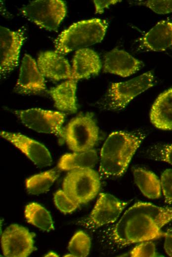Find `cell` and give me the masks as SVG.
Instances as JSON below:
<instances>
[{
  "mask_svg": "<svg viewBox=\"0 0 172 257\" xmlns=\"http://www.w3.org/2000/svg\"><path fill=\"white\" fill-rule=\"evenodd\" d=\"M172 220V207L138 202L123 214L113 230V238L122 245L156 239L163 235L162 227Z\"/></svg>",
  "mask_w": 172,
  "mask_h": 257,
  "instance_id": "obj_1",
  "label": "cell"
},
{
  "mask_svg": "<svg viewBox=\"0 0 172 257\" xmlns=\"http://www.w3.org/2000/svg\"><path fill=\"white\" fill-rule=\"evenodd\" d=\"M144 138L145 134L141 132L111 133L100 151V174L105 177L122 175Z\"/></svg>",
  "mask_w": 172,
  "mask_h": 257,
  "instance_id": "obj_2",
  "label": "cell"
},
{
  "mask_svg": "<svg viewBox=\"0 0 172 257\" xmlns=\"http://www.w3.org/2000/svg\"><path fill=\"white\" fill-rule=\"evenodd\" d=\"M108 27L105 20L92 18L79 21L62 32L54 41L55 51L65 55L100 42Z\"/></svg>",
  "mask_w": 172,
  "mask_h": 257,
  "instance_id": "obj_3",
  "label": "cell"
},
{
  "mask_svg": "<svg viewBox=\"0 0 172 257\" xmlns=\"http://www.w3.org/2000/svg\"><path fill=\"white\" fill-rule=\"evenodd\" d=\"M154 76L150 71L129 81L113 83L105 97L106 107L117 111L124 108L134 97L154 85Z\"/></svg>",
  "mask_w": 172,
  "mask_h": 257,
  "instance_id": "obj_4",
  "label": "cell"
},
{
  "mask_svg": "<svg viewBox=\"0 0 172 257\" xmlns=\"http://www.w3.org/2000/svg\"><path fill=\"white\" fill-rule=\"evenodd\" d=\"M100 187L98 173L92 169L70 171L64 178L63 190L80 205L93 199Z\"/></svg>",
  "mask_w": 172,
  "mask_h": 257,
  "instance_id": "obj_5",
  "label": "cell"
},
{
  "mask_svg": "<svg viewBox=\"0 0 172 257\" xmlns=\"http://www.w3.org/2000/svg\"><path fill=\"white\" fill-rule=\"evenodd\" d=\"M21 12L29 20L49 31H56L66 14L61 0H36L23 6Z\"/></svg>",
  "mask_w": 172,
  "mask_h": 257,
  "instance_id": "obj_6",
  "label": "cell"
},
{
  "mask_svg": "<svg viewBox=\"0 0 172 257\" xmlns=\"http://www.w3.org/2000/svg\"><path fill=\"white\" fill-rule=\"evenodd\" d=\"M64 133L66 143L74 152L91 149L99 136L98 128L90 113L81 115L71 120Z\"/></svg>",
  "mask_w": 172,
  "mask_h": 257,
  "instance_id": "obj_7",
  "label": "cell"
},
{
  "mask_svg": "<svg viewBox=\"0 0 172 257\" xmlns=\"http://www.w3.org/2000/svg\"><path fill=\"white\" fill-rule=\"evenodd\" d=\"M14 114L26 127L31 129L64 137L62 125L65 115L63 113L34 108L15 111Z\"/></svg>",
  "mask_w": 172,
  "mask_h": 257,
  "instance_id": "obj_8",
  "label": "cell"
},
{
  "mask_svg": "<svg viewBox=\"0 0 172 257\" xmlns=\"http://www.w3.org/2000/svg\"><path fill=\"white\" fill-rule=\"evenodd\" d=\"M127 205L112 195L101 193L89 215L78 223L86 228L96 229L114 222Z\"/></svg>",
  "mask_w": 172,
  "mask_h": 257,
  "instance_id": "obj_9",
  "label": "cell"
},
{
  "mask_svg": "<svg viewBox=\"0 0 172 257\" xmlns=\"http://www.w3.org/2000/svg\"><path fill=\"white\" fill-rule=\"evenodd\" d=\"M35 235L24 226L13 224L8 226L1 237L3 255L7 257H26L36 250Z\"/></svg>",
  "mask_w": 172,
  "mask_h": 257,
  "instance_id": "obj_10",
  "label": "cell"
},
{
  "mask_svg": "<svg viewBox=\"0 0 172 257\" xmlns=\"http://www.w3.org/2000/svg\"><path fill=\"white\" fill-rule=\"evenodd\" d=\"M25 40L21 29L12 31L0 27V71L4 76L11 72L18 65L21 47Z\"/></svg>",
  "mask_w": 172,
  "mask_h": 257,
  "instance_id": "obj_11",
  "label": "cell"
},
{
  "mask_svg": "<svg viewBox=\"0 0 172 257\" xmlns=\"http://www.w3.org/2000/svg\"><path fill=\"white\" fill-rule=\"evenodd\" d=\"M45 89L44 77L39 70L37 63L31 56L25 54L14 87L15 91L21 94H37Z\"/></svg>",
  "mask_w": 172,
  "mask_h": 257,
  "instance_id": "obj_12",
  "label": "cell"
},
{
  "mask_svg": "<svg viewBox=\"0 0 172 257\" xmlns=\"http://www.w3.org/2000/svg\"><path fill=\"white\" fill-rule=\"evenodd\" d=\"M0 136L23 153L39 167L49 166L52 158L49 151L42 144L19 133L0 131Z\"/></svg>",
  "mask_w": 172,
  "mask_h": 257,
  "instance_id": "obj_13",
  "label": "cell"
},
{
  "mask_svg": "<svg viewBox=\"0 0 172 257\" xmlns=\"http://www.w3.org/2000/svg\"><path fill=\"white\" fill-rule=\"evenodd\" d=\"M143 63L124 50L114 48L104 56V72L123 77L129 76L138 71Z\"/></svg>",
  "mask_w": 172,
  "mask_h": 257,
  "instance_id": "obj_14",
  "label": "cell"
},
{
  "mask_svg": "<svg viewBox=\"0 0 172 257\" xmlns=\"http://www.w3.org/2000/svg\"><path fill=\"white\" fill-rule=\"evenodd\" d=\"M37 65L44 77L55 81L70 79L72 69L67 60L55 51L41 52Z\"/></svg>",
  "mask_w": 172,
  "mask_h": 257,
  "instance_id": "obj_15",
  "label": "cell"
},
{
  "mask_svg": "<svg viewBox=\"0 0 172 257\" xmlns=\"http://www.w3.org/2000/svg\"><path fill=\"white\" fill-rule=\"evenodd\" d=\"M172 46V21L157 23L140 40V46L153 51H161Z\"/></svg>",
  "mask_w": 172,
  "mask_h": 257,
  "instance_id": "obj_16",
  "label": "cell"
},
{
  "mask_svg": "<svg viewBox=\"0 0 172 257\" xmlns=\"http://www.w3.org/2000/svg\"><path fill=\"white\" fill-rule=\"evenodd\" d=\"M101 68L99 57L94 50L88 48L79 49L73 58L70 79L77 81L97 75Z\"/></svg>",
  "mask_w": 172,
  "mask_h": 257,
  "instance_id": "obj_17",
  "label": "cell"
},
{
  "mask_svg": "<svg viewBox=\"0 0 172 257\" xmlns=\"http://www.w3.org/2000/svg\"><path fill=\"white\" fill-rule=\"evenodd\" d=\"M150 118L156 128L172 130V87L157 98L152 106Z\"/></svg>",
  "mask_w": 172,
  "mask_h": 257,
  "instance_id": "obj_18",
  "label": "cell"
},
{
  "mask_svg": "<svg viewBox=\"0 0 172 257\" xmlns=\"http://www.w3.org/2000/svg\"><path fill=\"white\" fill-rule=\"evenodd\" d=\"M77 81L69 79L48 91L57 109L67 113H72L77 111Z\"/></svg>",
  "mask_w": 172,
  "mask_h": 257,
  "instance_id": "obj_19",
  "label": "cell"
},
{
  "mask_svg": "<svg viewBox=\"0 0 172 257\" xmlns=\"http://www.w3.org/2000/svg\"><path fill=\"white\" fill-rule=\"evenodd\" d=\"M98 159L96 151L93 149L82 152H74L63 155L58 163L62 171L92 169Z\"/></svg>",
  "mask_w": 172,
  "mask_h": 257,
  "instance_id": "obj_20",
  "label": "cell"
},
{
  "mask_svg": "<svg viewBox=\"0 0 172 257\" xmlns=\"http://www.w3.org/2000/svg\"><path fill=\"white\" fill-rule=\"evenodd\" d=\"M134 179L142 194L149 199H158L161 196L160 180L152 172L141 168L133 171Z\"/></svg>",
  "mask_w": 172,
  "mask_h": 257,
  "instance_id": "obj_21",
  "label": "cell"
},
{
  "mask_svg": "<svg viewBox=\"0 0 172 257\" xmlns=\"http://www.w3.org/2000/svg\"><path fill=\"white\" fill-rule=\"evenodd\" d=\"M24 214L28 223L47 232L54 230L50 213L40 204L35 202L28 204L25 207Z\"/></svg>",
  "mask_w": 172,
  "mask_h": 257,
  "instance_id": "obj_22",
  "label": "cell"
},
{
  "mask_svg": "<svg viewBox=\"0 0 172 257\" xmlns=\"http://www.w3.org/2000/svg\"><path fill=\"white\" fill-rule=\"evenodd\" d=\"M59 174V170L54 169L32 175L26 180V189L33 195L45 193L49 190Z\"/></svg>",
  "mask_w": 172,
  "mask_h": 257,
  "instance_id": "obj_23",
  "label": "cell"
},
{
  "mask_svg": "<svg viewBox=\"0 0 172 257\" xmlns=\"http://www.w3.org/2000/svg\"><path fill=\"white\" fill-rule=\"evenodd\" d=\"M90 246L88 236L83 231H79L71 238L68 248L73 257H85L89 254Z\"/></svg>",
  "mask_w": 172,
  "mask_h": 257,
  "instance_id": "obj_24",
  "label": "cell"
},
{
  "mask_svg": "<svg viewBox=\"0 0 172 257\" xmlns=\"http://www.w3.org/2000/svg\"><path fill=\"white\" fill-rule=\"evenodd\" d=\"M54 202L57 209L65 214L73 212L80 206L79 203L68 196L63 190H59L55 193Z\"/></svg>",
  "mask_w": 172,
  "mask_h": 257,
  "instance_id": "obj_25",
  "label": "cell"
},
{
  "mask_svg": "<svg viewBox=\"0 0 172 257\" xmlns=\"http://www.w3.org/2000/svg\"><path fill=\"white\" fill-rule=\"evenodd\" d=\"M129 255L132 257H156L155 244L149 240L141 242L131 250Z\"/></svg>",
  "mask_w": 172,
  "mask_h": 257,
  "instance_id": "obj_26",
  "label": "cell"
},
{
  "mask_svg": "<svg viewBox=\"0 0 172 257\" xmlns=\"http://www.w3.org/2000/svg\"><path fill=\"white\" fill-rule=\"evenodd\" d=\"M161 186L165 202L172 203V169L165 170L161 175Z\"/></svg>",
  "mask_w": 172,
  "mask_h": 257,
  "instance_id": "obj_27",
  "label": "cell"
},
{
  "mask_svg": "<svg viewBox=\"0 0 172 257\" xmlns=\"http://www.w3.org/2000/svg\"><path fill=\"white\" fill-rule=\"evenodd\" d=\"M140 4L146 5L156 13L160 14L172 12V0H146Z\"/></svg>",
  "mask_w": 172,
  "mask_h": 257,
  "instance_id": "obj_28",
  "label": "cell"
},
{
  "mask_svg": "<svg viewBox=\"0 0 172 257\" xmlns=\"http://www.w3.org/2000/svg\"><path fill=\"white\" fill-rule=\"evenodd\" d=\"M157 159L172 166V144L165 145L159 148Z\"/></svg>",
  "mask_w": 172,
  "mask_h": 257,
  "instance_id": "obj_29",
  "label": "cell"
},
{
  "mask_svg": "<svg viewBox=\"0 0 172 257\" xmlns=\"http://www.w3.org/2000/svg\"><path fill=\"white\" fill-rule=\"evenodd\" d=\"M121 1V0H93L95 5V12L101 14L104 12L105 8H108L109 6L115 4V3Z\"/></svg>",
  "mask_w": 172,
  "mask_h": 257,
  "instance_id": "obj_30",
  "label": "cell"
},
{
  "mask_svg": "<svg viewBox=\"0 0 172 257\" xmlns=\"http://www.w3.org/2000/svg\"><path fill=\"white\" fill-rule=\"evenodd\" d=\"M164 249L166 254L172 257V229H169L165 234Z\"/></svg>",
  "mask_w": 172,
  "mask_h": 257,
  "instance_id": "obj_31",
  "label": "cell"
},
{
  "mask_svg": "<svg viewBox=\"0 0 172 257\" xmlns=\"http://www.w3.org/2000/svg\"><path fill=\"white\" fill-rule=\"evenodd\" d=\"M44 257H59V256L55 253L51 251V252H49L46 255H45Z\"/></svg>",
  "mask_w": 172,
  "mask_h": 257,
  "instance_id": "obj_32",
  "label": "cell"
},
{
  "mask_svg": "<svg viewBox=\"0 0 172 257\" xmlns=\"http://www.w3.org/2000/svg\"><path fill=\"white\" fill-rule=\"evenodd\" d=\"M64 257H73V256L72 254H70L65 255V256H64Z\"/></svg>",
  "mask_w": 172,
  "mask_h": 257,
  "instance_id": "obj_33",
  "label": "cell"
}]
</instances>
